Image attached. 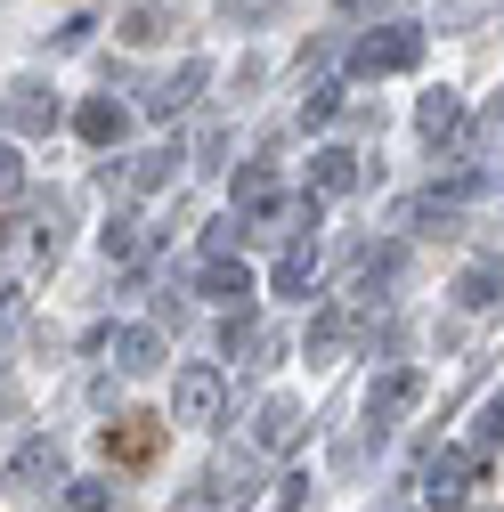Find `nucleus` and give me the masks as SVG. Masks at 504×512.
Here are the masks:
<instances>
[{
    "mask_svg": "<svg viewBox=\"0 0 504 512\" xmlns=\"http://www.w3.org/2000/svg\"><path fill=\"white\" fill-rule=\"evenodd\" d=\"M423 66V25H374L350 41V74H415Z\"/></svg>",
    "mask_w": 504,
    "mask_h": 512,
    "instance_id": "f257e3e1",
    "label": "nucleus"
},
{
    "mask_svg": "<svg viewBox=\"0 0 504 512\" xmlns=\"http://www.w3.org/2000/svg\"><path fill=\"white\" fill-rule=\"evenodd\" d=\"M220 415H228V374H220V366H179V382H171V423L212 431Z\"/></svg>",
    "mask_w": 504,
    "mask_h": 512,
    "instance_id": "f03ea898",
    "label": "nucleus"
},
{
    "mask_svg": "<svg viewBox=\"0 0 504 512\" xmlns=\"http://www.w3.org/2000/svg\"><path fill=\"white\" fill-rule=\"evenodd\" d=\"M236 220L261 228V236H277V220H285V187H277L269 163H244V171H236Z\"/></svg>",
    "mask_w": 504,
    "mask_h": 512,
    "instance_id": "7ed1b4c3",
    "label": "nucleus"
},
{
    "mask_svg": "<svg viewBox=\"0 0 504 512\" xmlns=\"http://www.w3.org/2000/svg\"><path fill=\"white\" fill-rule=\"evenodd\" d=\"M358 334H366V309H358V301H334V309L309 317V342H301V350H309V366H334Z\"/></svg>",
    "mask_w": 504,
    "mask_h": 512,
    "instance_id": "20e7f679",
    "label": "nucleus"
},
{
    "mask_svg": "<svg viewBox=\"0 0 504 512\" xmlns=\"http://www.w3.org/2000/svg\"><path fill=\"white\" fill-rule=\"evenodd\" d=\"M415 399H423V374H415V366H391V374L366 391V431H374V439L399 431V415H415Z\"/></svg>",
    "mask_w": 504,
    "mask_h": 512,
    "instance_id": "39448f33",
    "label": "nucleus"
},
{
    "mask_svg": "<svg viewBox=\"0 0 504 512\" xmlns=\"http://www.w3.org/2000/svg\"><path fill=\"white\" fill-rule=\"evenodd\" d=\"M480 187H488L480 171H464V179H448V187H423V196L407 204V228H423V236H439V228H456V212H464V204L480 196Z\"/></svg>",
    "mask_w": 504,
    "mask_h": 512,
    "instance_id": "423d86ee",
    "label": "nucleus"
},
{
    "mask_svg": "<svg viewBox=\"0 0 504 512\" xmlns=\"http://www.w3.org/2000/svg\"><path fill=\"white\" fill-rule=\"evenodd\" d=\"M0 488H66V447L57 439H25L9 472H0Z\"/></svg>",
    "mask_w": 504,
    "mask_h": 512,
    "instance_id": "0eeeda50",
    "label": "nucleus"
},
{
    "mask_svg": "<svg viewBox=\"0 0 504 512\" xmlns=\"http://www.w3.org/2000/svg\"><path fill=\"white\" fill-rule=\"evenodd\" d=\"M472 480H480V447H439V456L423 464V496L431 504H456Z\"/></svg>",
    "mask_w": 504,
    "mask_h": 512,
    "instance_id": "6e6552de",
    "label": "nucleus"
},
{
    "mask_svg": "<svg viewBox=\"0 0 504 512\" xmlns=\"http://www.w3.org/2000/svg\"><path fill=\"white\" fill-rule=\"evenodd\" d=\"M0 122H9V131H25V139H49V131H57V90L17 82L9 98H0Z\"/></svg>",
    "mask_w": 504,
    "mask_h": 512,
    "instance_id": "1a4fd4ad",
    "label": "nucleus"
},
{
    "mask_svg": "<svg viewBox=\"0 0 504 512\" xmlns=\"http://www.w3.org/2000/svg\"><path fill=\"white\" fill-rule=\"evenodd\" d=\"M106 456L114 464H155L163 456V423L155 415H114L106 423Z\"/></svg>",
    "mask_w": 504,
    "mask_h": 512,
    "instance_id": "9d476101",
    "label": "nucleus"
},
{
    "mask_svg": "<svg viewBox=\"0 0 504 512\" xmlns=\"http://www.w3.org/2000/svg\"><path fill=\"white\" fill-rule=\"evenodd\" d=\"M0 252H9V261H49V252H57V212H17L9 228H0Z\"/></svg>",
    "mask_w": 504,
    "mask_h": 512,
    "instance_id": "9b49d317",
    "label": "nucleus"
},
{
    "mask_svg": "<svg viewBox=\"0 0 504 512\" xmlns=\"http://www.w3.org/2000/svg\"><path fill=\"white\" fill-rule=\"evenodd\" d=\"M399 269H407V252L399 244H383V252H366V261H358V277H350V301L374 317V301H383L391 285H399Z\"/></svg>",
    "mask_w": 504,
    "mask_h": 512,
    "instance_id": "f8f14e48",
    "label": "nucleus"
},
{
    "mask_svg": "<svg viewBox=\"0 0 504 512\" xmlns=\"http://www.w3.org/2000/svg\"><path fill=\"white\" fill-rule=\"evenodd\" d=\"M212 82V66H204V57H187V66L171 74V82H155V98H147V114L155 122H171V114H187V106H196V90Z\"/></svg>",
    "mask_w": 504,
    "mask_h": 512,
    "instance_id": "ddd939ff",
    "label": "nucleus"
},
{
    "mask_svg": "<svg viewBox=\"0 0 504 512\" xmlns=\"http://www.w3.org/2000/svg\"><path fill=\"white\" fill-rule=\"evenodd\" d=\"M196 293L220 301V309H252V269L244 261H204L196 269Z\"/></svg>",
    "mask_w": 504,
    "mask_h": 512,
    "instance_id": "4468645a",
    "label": "nucleus"
},
{
    "mask_svg": "<svg viewBox=\"0 0 504 512\" xmlns=\"http://www.w3.org/2000/svg\"><path fill=\"white\" fill-rule=\"evenodd\" d=\"M106 358H114V374H147L163 358V334L155 326H114L106 334Z\"/></svg>",
    "mask_w": 504,
    "mask_h": 512,
    "instance_id": "2eb2a0df",
    "label": "nucleus"
},
{
    "mask_svg": "<svg viewBox=\"0 0 504 512\" xmlns=\"http://www.w3.org/2000/svg\"><path fill=\"white\" fill-rule=\"evenodd\" d=\"M301 431H309L301 407H293V399H269V407H261V431H252V447H261V456H293Z\"/></svg>",
    "mask_w": 504,
    "mask_h": 512,
    "instance_id": "dca6fc26",
    "label": "nucleus"
},
{
    "mask_svg": "<svg viewBox=\"0 0 504 512\" xmlns=\"http://www.w3.org/2000/svg\"><path fill=\"white\" fill-rule=\"evenodd\" d=\"M350 187H358V155L350 147H318V155H309V196H350Z\"/></svg>",
    "mask_w": 504,
    "mask_h": 512,
    "instance_id": "f3484780",
    "label": "nucleus"
},
{
    "mask_svg": "<svg viewBox=\"0 0 504 512\" xmlns=\"http://www.w3.org/2000/svg\"><path fill=\"white\" fill-rule=\"evenodd\" d=\"M415 131H423L431 147H448V139H464V98H456V90H431V98L415 106Z\"/></svg>",
    "mask_w": 504,
    "mask_h": 512,
    "instance_id": "a211bd4d",
    "label": "nucleus"
},
{
    "mask_svg": "<svg viewBox=\"0 0 504 512\" xmlns=\"http://www.w3.org/2000/svg\"><path fill=\"white\" fill-rule=\"evenodd\" d=\"M74 131H82L90 147H122V131H131V114H122L114 98H82V106H74Z\"/></svg>",
    "mask_w": 504,
    "mask_h": 512,
    "instance_id": "6ab92c4d",
    "label": "nucleus"
},
{
    "mask_svg": "<svg viewBox=\"0 0 504 512\" xmlns=\"http://www.w3.org/2000/svg\"><path fill=\"white\" fill-rule=\"evenodd\" d=\"M179 179V147H147L131 171H122V187H131V196H155V187H171Z\"/></svg>",
    "mask_w": 504,
    "mask_h": 512,
    "instance_id": "aec40b11",
    "label": "nucleus"
},
{
    "mask_svg": "<svg viewBox=\"0 0 504 512\" xmlns=\"http://www.w3.org/2000/svg\"><path fill=\"white\" fill-rule=\"evenodd\" d=\"M309 277H318V236H293V244L277 252V293H301Z\"/></svg>",
    "mask_w": 504,
    "mask_h": 512,
    "instance_id": "412c9836",
    "label": "nucleus"
},
{
    "mask_svg": "<svg viewBox=\"0 0 504 512\" xmlns=\"http://www.w3.org/2000/svg\"><path fill=\"white\" fill-rule=\"evenodd\" d=\"M456 301H464V309H488V301H504V261H472V269L456 277Z\"/></svg>",
    "mask_w": 504,
    "mask_h": 512,
    "instance_id": "4be33fe9",
    "label": "nucleus"
},
{
    "mask_svg": "<svg viewBox=\"0 0 504 512\" xmlns=\"http://www.w3.org/2000/svg\"><path fill=\"white\" fill-rule=\"evenodd\" d=\"M155 236H163V228H139V220H114V228H106V261H147V252H155Z\"/></svg>",
    "mask_w": 504,
    "mask_h": 512,
    "instance_id": "5701e85b",
    "label": "nucleus"
},
{
    "mask_svg": "<svg viewBox=\"0 0 504 512\" xmlns=\"http://www.w3.org/2000/svg\"><path fill=\"white\" fill-rule=\"evenodd\" d=\"M472 447H480V456H488V447H504V382H496V391L480 399V423H472Z\"/></svg>",
    "mask_w": 504,
    "mask_h": 512,
    "instance_id": "b1692460",
    "label": "nucleus"
},
{
    "mask_svg": "<svg viewBox=\"0 0 504 512\" xmlns=\"http://www.w3.org/2000/svg\"><path fill=\"white\" fill-rule=\"evenodd\" d=\"M334 114H342V90H334V82H309V98H301V122H309V131H326Z\"/></svg>",
    "mask_w": 504,
    "mask_h": 512,
    "instance_id": "393cba45",
    "label": "nucleus"
},
{
    "mask_svg": "<svg viewBox=\"0 0 504 512\" xmlns=\"http://www.w3.org/2000/svg\"><path fill=\"white\" fill-rule=\"evenodd\" d=\"M66 512H122V496L98 480H66Z\"/></svg>",
    "mask_w": 504,
    "mask_h": 512,
    "instance_id": "a878e982",
    "label": "nucleus"
},
{
    "mask_svg": "<svg viewBox=\"0 0 504 512\" xmlns=\"http://www.w3.org/2000/svg\"><path fill=\"white\" fill-rule=\"evenodd\" d=\"M17 196H25V155L0 139V204H17Z\"/></svg>",
    "mask_w": 504,
    "mask_h": 512,
    "instance_id": "bb28decb",
    "label": "nucleus"
},
{
    "mask_svg": "<svg viewBox=\"0 0 504 512\" xmlns=\"http://www.w3.org/2000/svg\"><path fill=\"white\" fill-rule=\"evenodd\" d=\"M236 228H244V220H212V228H204V261H236Z\"/></svg>",
    "mask_w": 504,
    "mask_h": 512,
    "instance_id": "cd10ccee",
    "label": "nucleus"
},
{
    "mask_svg": "<svg viewBox=\"0 0 504 512\" xmlns=\"http://www.w3.org/2000/svg\"><path fill=\"white\" fill-rule=\"evenodd\" d=\"M122 41H139V49L163 41V17H155V9H131V17H122Z\"/></svg>",
    "mask_w": 504,
    "mask_h": 512,
    "instance_id": "c85d7f7f",
    "label": "nucleus"
},
{
    "mask_svg": "<svg viewBox=\"0 0 504 512\" xmlns=\"http://www.w3.org/2000/svg\"><path fill=\"white\" fill-rule=\"evenodd\" d=\"M17 317H25V293H17V285H0V342L17 334Z\"/></svg>",
    "mask_w": 504,
    "mask_h": 512,
    "instance_id": "c756f323",
    "label": "nucleus"
},
{
    "mask_svg": "<svg viewBox=\"0 0 504 512\" xmlns=\"http://www.w3.org/2000/svg\"><path fill=\"white\" fill-rule=\"evenodd\" d=\"M480 139H504V90H496V106L480 114Z\"/></svg>",
    "mask_w": 504,
    "mask_h": 512,
    "instance_id": "7c9ffc66",
    "label": "nucleus"
},
{
    "mask_svg": "<svg viewBox=\"0 0 504 512\" xmlns=\"http://www.w3.org/2000/svg\"><path fill=\"white\" fill-rule=\"evenodd\" d=\"M179 512H228V504H220V496H212V488H196V496H187V504H179Z\"/></svg>",
    "mask_w": 504,
    "mask_h": 512,
    "instance_id": "2f4dec72",
    "label": "nucleus"
},
{
    "mask_svg": "<svg viewBox=\"0 0 504 512\" xmlns=\"http://www.w3.org/2000/svg\"><path fill=\"white\" fill-rule=\"evenodd\" d=\"M0 415H17V382H0Z\"/></svg>",
    "mask_w": 504,
    "mask_h": 512,
    "instance_id": "473e14b6",
    "label": "nucleus"
},
{
    "mask_svg": "<svg viewBox=\"0 0 504 512\" xmlns=\"http://www.w3.org/2000/svg\"><path fill=\"white\" fill-rule=\"evenodd\" d=\"M334 9H342V17H366V9H374V0H334Z\"/></svg>",
    "mask_w": 504,
    "mask_h": 512,
    "instance_id": "72a5a7b5",
    "label": "nucleus"
}]
</instances>
